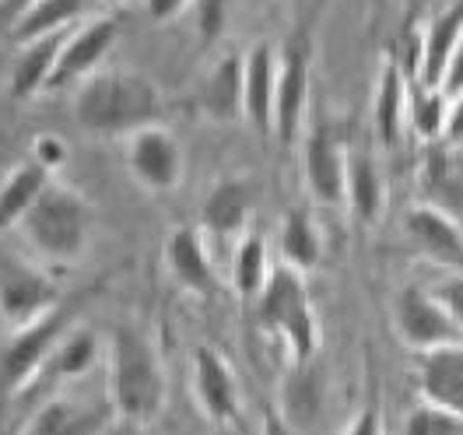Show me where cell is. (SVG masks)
I'll use <instances>...</instances> for the list:
<instances>
[{
	"label": "cell",
	"mask_w": 463,
	"mask_h": 435,
	"mask_svg": "<svg viewBox=\"0 0 463 435\" xmlns=\"http://www.w3.org/2000/svg\"><path fill=\"white\" fill-rule=\"evenodd\" d=\"M74 119L99 137H130L162 119V95L137 71H102L81 85Z\"/></svg>",
	"instance_id": "1"
},
{
	"label": "cell",
	"mask_w": 463,
	"mask_h": 435,
	"mask_svg": "<svg viewBox=\"0 0 463 435\" xmlns=\"http://www.w3.org/2000/svg\"><path fill=\"white\" fill-rule=\"evenodd\" d=\"M106 373H109V404L116 418L145 425L165 411L169 386H165L162 362L134 326H116L109 334Z\"/></svg>",
	"instance_id": "2"
},
{
	"label": "cell",
	"mask_w": 463,
	"mask_h": 435,
	"mask_svg": "<svg viewBox=\"0 0 463 435\" xmlns=\"http://www.w3.org/2000/svg\"><path fill=\"white\" fill-rule=\"evenodd\" d=\"M257 323L267 334L281 337L298 365H306L319 348V323L309 302L306 274L291 267H274L263 291L257 295Z\"/></svg>",
	"instance_id": "3"
},
{
	"label": "cell",
	"mask_w": 463,
	"mask_h": 435,
	"mask_svg": "<svg viewBox=\"0 0 463 435\" xmlns=\"http://www.w3.org/2000/svg\"><path fill=\"white\" fill-rule=\"evenodd\" d=\"M22 232L39 257L53 263H78L85 257L91 235V207L71 186H60L50 179L43 197L25 214Z\"/></svg>",
	"instance_id": "4"
},
{
	"label": "cell",
	"mask_w": 463,
	"mask_h": 435,
	"mask_svg": "<svg viewBox=\"0 0 463 435\" xmlns=\"http://www.w3.org/2000/svg\"><path fill=\"white\" fill-rule=\"evenodd\" d=\"M67 326H71V309L57 306L22 330H7V341L0 348V393L4 397L25 390L32 379L46 369V362Z\"/></svg>",
	"instance_id": "5"
},
{
	"label": "cell",
	"mask_w": 463,
	"mask_h": 435,
	"mask_svg": "<svg viewBox=\"0 0 463 435\" xmlns=\"http://www.w3.org/2000/svg\"><path fill=\"white\" fill-rule=\"evenodd\" d=\"M183 145L173 130H165L162 123H151L145 130L130 134L127 141V169L130 175L151 190V194H169L183 179Z\"/></svg>",
	"instance_id": "6"
},
{
	"label": "cell",
	"mask_w": 463,
	"mask_h": 435,
	"mask_svg": "<svg viewBox=\"0 0 463 435\" xmlns=\"http://www.w3.org/2000/svg\"><path fill=\"white\" fill-rule=\"evenodd\" d=\"M397 334L411 351L425 355V351L446 348V345H463L460 326L446 317V309L432 298V291L421 285H407L397 295V309H393Z\"/></svg>",
	"instance_id": "7"
},
{
	"label": "cell",
	"mask_w": 463,
	"mask_h": 435,
	"mask_svg": "<svg viewBox=\"0 0 463 435\" xmlns=\"http://www.w3.org/2000/svg\"><path fill=\"white\" fill-rule=\"evenodd\" d=\"M57 309V285L25 263L0 267V323L7 330H22Z\"/></svg>",
	"instance_id": "8"
},
{
	"label": "cell",
	"mask_w": 463,
	"mask_h": 435,
	"mask_svg": "<svg viewBox=\"0 0 463 435\" xmlns=\"http://www.w3.org/2000/svg\"><path fill=\"white\" fill-rule=\"evenodd\" d=\"M194 401L203 411L207 421L214 425H232L242 411V397H239V383L235 373L225 362V355L218 348H197L194 351Z\"/></svg>",
	"instance_id": "9"
},
{
	"label": "cell",
	"mask_w": 463,
	"mask_h": 435,
	"mask_svg": "<svg viewBox=\"0 0 463 435\" xmlns=\"http://www.w3.org/2000/svg\"><path fill=\"white\" fill-rule=\"evenodd\" d=\"M306 106H309V57L306 46H288L285 57L278 60V85H274V119L270 134L291 145L306 123Z\"/></svg>",
	"instance_id": "10"
},
{
	"label": "cell",
	"mask_w": 463,
	"mask_h": 435,
	"mask_svg": "<svg viewBox=\"0 0 463 435\" xmlns=\"http://www.w3.org/2000/svg\"><path fill=\"white\" fill-rule=\"evenodd\" d=\"M116 39H119V25L113 18H91L81 29H74L60 46L50 88L74 85L88 74H95V67L106 60V53L116 46Z\"/></svg>",
	"instance_id": "11"
},
{
	"label": "cell",
	"mask_w": 463,
	"mask_h": 435,
	"mask_svg": "<svg viewBox=\"0 0 463 435\" xmlns=\"http://www.w3.org/2000/svg\"><path fill=\"white\" fill-rule=\"evenodd\" d=\"M345 173L347 151L337 145V137L326 127H317L302 147V175H306L309 197L319 207H341L345 203Z\"/></svg>",
	"instance_id": "12"
},
{
	"label": "cell",
	"mask_w": 463,
	"mask_h": 435,
	"mask_svg": "<svg viewBox=\"0 0 463 435\" xmlns=\"http://www.w3.org/2000/svg\"><path fill=\"white\" fill-rule=\"evenodd\" d=\"M411 78H407L404 63L390 50L379 67L376 95H373V119H376V134L386 151H397L407 130V106H411Z\"/></svg>",
	"instance_id": "13"
},
{
	"label": "cell",
	"mask_w": 463,
	"mask_h": 435,
	"mask_svg": "<svg viewBox=\"0 0 463 435\" xmlns=\"http://www.w3.org/2000/svg\"><path fill=\"white\" fill-rule=\"evenodd\" d=\"M407 239L435 263L446 267H463V229L442 211L429 203H411L404 214Z\"/></svg>",
	"instance_id": "14"
},
{
	"label": "cell",
	"mask_w": 463,
	"mask_h": 435,
	"mask_svg": "<svg viewBox=\"0 0 463 435\" xmlns=\"http://www.w3.org/2000/svg\"><path fill=\"white\" fill-rule=\"evenodd\" d=\"M116 411L113 404L88 407L67 397H53L39 407L25 425V435H106L113 429Z\"/></svg>",
	"instance_id": "15"
},
{
	"label": "cell",
	"mask_w": 463,
	"mask_h": 435,
	"mask_svg": "<svg viewBox=\"0 0 463 435\" xmlns=\"http://www.w3.org/2000/svg\"><path fill=\"white\" fill-rule=\"evenodd\" d=\"M162 260H165V270L173 274V281L183 291H194V295H211L214 291V263L207 257L201 229L183 225V229L165 235Z\"/></svg>",
	"instance_id": "16"
},
{
	"label": "cell",
	"mask_w": 463,
	"mask_h": 435,
	"mask_svg": "<svg viewBox=\"0 0 463 435\" xmlns=\"http://www.w3.org/2000/svg\"><path fill=\"white\" fill-rule=\"evenodd\" d=\"M460 35H463V0H457V4L442 7L432 22L421 29V57H418V71H414V85L442 88L446 63L453 57Z\"/></svg>",
	"instance_id": "17"
},
{
	"label": "cell",
	"mask_w": 463,
	"mask_h": 435,
	"mask_svg": "<svg viewBox=\"0 0 463 435\" xmlns=\"http://www.w3.org/2000/svg\"><path fill=\"white\" fill-rule=\"evenodd\" d=\"M274 85H278V57L270 43H257L246 53L242 67V117L253 130L270 134L274 119Z\"/></svg>",
	"instance_id": "18"
},
{
	"label": "cell",
	"mask_w": 463,
	"mask_h": 435,
	"mask_svg": "<svg viewBox=\"0 0 463 435\" xmlns=\"http://www.w3.org/2000/svg\"><path fill=\"white\" fill-rule=\"evenodd\" d=\"M418 393L429 404L463 414V345H446L418 358Z\"/></svg>",
	"instance_id": "19"
},
{
	"label": "cell",
	"mask_w": 463,
	"mask_h": 435,
	"mask_svg": "<svg viewBox=\"0 0 463 435\" xmlns=\"http://www.w3.org/2000/svg\"><path fill=\"white\" fill-rule=\"evenodd\" d=\"M345 201L362 225H376L383 218V211H386V175H383L373 155L347 151Z\"/></svg>",
	"instance_id": "20"
},
{
	"label": "cell",
	"mask_w": 463,
	"mask_h": 435,
	"mask_svg": "<svg viewBox=\"0 0 463 435\" xmlns=\"http://www.w3.org/2000/svg\"><path fill=\"white\" fill-rule=\"evenodd\" d=\"M418 190L421 201L435 211L449 214L457 225L463 229V169H457V162H449L446 151H429L418 165Z\"/></svg>",
	"instance_id": "21"
},
{
	"label": "cell",
	"mask_w": 463,
	"mask_h": 435,
	"mask_svg": "<svg viewBox=\"0 0 463 435\" xmlns=\"http://www.w3.org/2000/svg\"><path fill=\"white\" fill-rule=\"evenodd\" d=\"M242 67L246 57L225 53L218 60L201 85V109L214 123H235L242 119Z\"/></svg>",
	"instance_id": "22"
},
{
	"label": "cell",
	"mask_w": 463,
	"mask_h": 435,
	"mask_svg": "<svg viewBox=\"0 0 463 435\" xmlns=\"http://www.w3.org/2000/svg\"><path fill=\"white\" fill-rule=\"evenodd\" d=\"M250 207H253V190H250L246 179H218L211 186V194L203 197V207H201L203 229L211 235H218V239L242 235L246 218H250Z\"/></svg>",
	"instance_id": "23"
},
{
	"label": "cell",
	"mask_w": 463,
	"mask_h": 435,
	"mask_svg": "<svg viewBox=\"0 0 463 435\" xmlns=\"http://www.w3.org/2000/svg\"><path fill=\"white\" fill-rule=\"evenodd\" d=\"M63 39H67V32H53V35L35 39V43H29L22 50V57L14 63V74H11V95L14 99H32L43 88H50V78H53V67H57Z\"/></svg>",
	"instance_id": "24"
},
{
	"label": "cell",
	"mask_w": 463,
	"mask_h": 435,
	"mask_svg": "<svg viewBox=\"0 0 463 435\" xmlns=\"http://www.w3.org/2000/svg\"><path fill=\"white\" fill-rule=\"evenodd\" d=\"M278 246H281V260H285V267L298 270V274L317 270L319 260H323V235H319L313 214L302 211V207H295V211L285 214Z\"/></svg>",
	"instance_id": "25"
},
{
	"label": "cell",
	"mask_w": 463,
	"mask_h": 435,
	"mask_svg": "<svg viewBox=\"0 0 463 435\" xmlns=\"http://www.w3.org/2000/svg\"><path fill=\"white\" fill-rule=\"evenodd\" d=\"M46 186H50V173L39 169L35 162H25V165H18L14 173L7 175L0 183V232L22 225Z\"/></svg>",
	"instance_id": "26"
},
{
	"label": "cell",
	"mask_w": 463,
	"mask_h": 435,
	"mask_svg": "<svg viewBox=\"0 0 463 435\" xmlns=\"http://www.w3.org/2000/svg\"><path fill=\"white\" fill-rule=\"evenodd\" d=\"M88 0H32L14 22V39L29 46L35 39H46L53 32H67L81 14Z\"/></svg>",
	"instance_id": "27"
},
{
	"label": "cell",
	"mask_w": 463,
	"mask_h": 435,
	"mask_svg": "<svg viewBox=\"0 0 463 435\" xmlns=\"http://www.w3.org/2000/svg\"><path fill=\"white\" fill-rule=\"evenodd\" d=\"M270 257H267V239L257 232L239 235L235 257H232V285L242 298H257L270 278Z\"/></svg>",
	"instance_id": "28"
},
{
	"label": "cell",
	"mask_w": 463,
	"mask_h": 435,
	"mask_svg": "<svg viewBox=\"0 0 463 435\" xmlns=\"http://www.w3.org/2000/svg\"><path fill=\"white\" fill-rule=\"evenodd\" d=\"M99 358H102V341L91 330H74L71 337H60L46 369L53 379H81L95 369Z\"/></svg>",
	"instance_id": "29"
},
{
	"label": "cell",
	"mask_w": 463,
	"mask_h": 435,
	"mask_svg": "<svg viewBox=\"0 0 463 435\" xmlns=\"http://www.w3.org/2000/svg\"><path fill=\"white\" fill-rule=\"evenodd\" d=\"M446 106H449V95L442 88H421L411 85V106H407V127L425 141H442V130H446Z\"/></svg>",
	"instance_id": "30"
},
{
	"label": "cell",
	"mask_w": 463,
	"mask_h": 435,
	"mask_svg": "<svg viewBox=\"0 0 463 435\" xmlns=\"http://www.w3.org/2000/svg\"><path fill=\"white\" fill-rule=\"evenodd\" d=\"M404 435H463V414L429 404V401H418L407 411Z\"/></svg>",
	"instance_id": "31"
},
{
	"label": "cell",
	"mask_w": 463,
	"mask_h": 435,
	"mask_svg": "<svg viewBox=\"0 0 463 435\" xmlns=\"http://www.w3.org/2000/svg\"><path fill=\"white\" fill-rule=\"evenodd\" d=\"M429 291H432V298L446 309V317L453 319L457 326H460L463 334V274L460 270H449V274H442L439 281H432L429 285Z\"/></svg>",
	"instance_id": "32"
},
{
	"label": "cell",
	"mask_w": 463,
	"mask_h": 435,
	"mask_svg": "<svg viewBox=\"0 0 463 435\" xmlns=\"http://www.w3.org/2000/svg\"><path fill=\"white\" fill-rule=\"evenodd\" d=\"M229 22V0H197V35L203 43H214Z\"/></svg>",
	"instance_id": "33"
},
{
	"label": "cell",
	"mask_w": 463,
	"mask_h": 435,
	"mask_svg": "<svg viewBox=\"0 0 463 435\" xmlns=\"http://www.w3.org/2000/svg\"><path fill=\"white\" fill-rule=\"evenodd\" d=\"M67 158H71V147L63 145L57 134H43V137H35V145H32V162H35L39 169L57 173L60 165H67Z\"/></svg>",
	"instance_id": "34"
},
{
	"label": "cell",
	"mask_w": 463,
	"mask_h": 435,
	"mask_svg": "<svg viewBox=\"0 0 463 435\" xmlns=\"http://www.w3.org/2000/svg\"><path fill=\"white\" fill-rule=\"evenodd\" d=\"M442 141L446 145H463V91L449 95V106H446V130H442Z\"/></svg>",
	"instance_id": "35"
},
{
	"label": "cell",
	"mask_w": 463,
	"mask_h": 435,
	"mask_svg": "<svg viewBox=\"0 0 463 435\" xmlns=\"http://www.w3.org/2000/svg\"><path fill=\"white\" fill-rule=\"evenodd\" d=\"M442 91L446 95H457L463 91V35L460 43H457V50H453V57L446 63V74H442Z\"/></svg>",
	"instance_id": "36"
},
{
	"label": "cell",
	"mask_w": 463,
	"mask_h": 435,
	"mask_svg": "<svg viewBox=\"0 0 463 435\" xmlns=\"http://www.w3.org/2000/svg\"><path fill=\"white\" fill-rule=\"evenodd\" d=\"M345 435H386V425H383V414H379V407H365L354 421H351V429Z\"/></svg>",
	"instance_id": "37"
},
{
	"label": "cell",
	"mask_w": 463,
	"mask_h": 435,
	"mask_svg": "<svg viewBox=\"0 0 463 435\" xmlns=\"http://www.w3.org/2000/svg\"><path fill=\"white\" fill-rule=\"evenodd\" d=\"M186 4H190V0H147V14H151L155 22H169V18H175Z\"/></svg>",
	"instance_id": "38"
},
{
	"label": "cell",
	"mask_w": 463,
	"mask_h": 435,
	"mask_svg": "<svg viewBox=\"0 0 463 435\" xmlns=\"http://www.w3.org/2000/svg\"><path fill=\"white\" fill-rule=\"evenodd\" d=\"M263 435H298L288 425V418H281L278 411H267L263 414Z\"/></svg>",
	"instance_id": "39"
},
{
	"label": "cell",
	"mask_w": 463,
	"mask_h": 435,
	"mask_svg": "<svg viewBox=\"0 0 463 435\" xmlns=\"http://www.w3.org/2000/svg\"><path fill=\"white\" fill-rule=\"evenodd\" d=\"M109 4H127V0H109Z\"/></svg>",
	"instance_id": "40"
}]
</instances>
